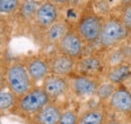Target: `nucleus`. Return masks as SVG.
Wrapping results in <instances>:
<instances>
[{
	"label": "nucleus",
	"mask_w": 131,
	"mask_h": 124,
	"mask_svg": "<svg viewBox=\"0 0 131 124\" xmlns=\"http://www.w3.org/2000/svg\"><path fill=\"white\" fill-rule=\"evenodd\" d=\"M5 83L8 90L16 97H20L27 93L35 86L28 74L25 63L21 61L12 62L6 69Z\"/></svg>",
	"instance_id": "f257e3e1"
},
{
	"label": "nucleus",
	"mask_w": 131,
	"mask_h": 124,
	"mask_svg": "<svg viewBox=\"0 0 131 124\" xmlns=\"http://www.w3.org/2000/svg\"><path fill=\"white\" fill-rule=\"evenodd\" d=\"M50 99L42 89V87L34 86L27 93L17 97L14 110L21 115L31 117L38 111H40L46 105H48Z\"/></svg>",
	"instance_id": "f03ea898"
},
{
	"label": "nucleus",
	"mask_w": 131,
	"mask_h": 124,
	"mask_svg": "<svg viewBox=\"0 0 131 124\" xmlns=\"http://www.w3.org/2000/svg\"><path fill=\"white\" fill-rule=\"evenodd\" d=\"M129 34L120 18L108 17L103 21L98 43L103 48H114L121 45Z\"/></svg>",
	"instance_id": "7ed1b4c3"
},
{
	"label": "nucleus",
	"mask_w": 131,
	"mask_h": 124,
	"mask_svg": "<svg viewBox=\"0 0 131 124\" xmlns=\"http://www.w3.org/2000/svg\"><path fill=\"white\" fill-rule=\"evenodd\" d=\"M104 19L95 12L84 13L76 26L79 36L87 44H95L99 42Z\"/></svg>",
	"instance_id": "20e7f679"
},
{
	"label": "nucleus",
	"mask_w": 131,
	"mask_h": 124,
	"mask_svg": "<svg viewBox=\"0 0 131 124\" xmlns=\"http://www.w3.org/2000/svg\"><path fill=\"white\" fill-rule=\"evenodd\" d=\"M68 81L72 93L80 98H88L95 95L101 84L98 78L82 74L71 76L68 78Z\"/></svg>",
	"instance_id": "39448f33"
},
{
	"label": "nucleus",
	"mask_w": 131,
	"mask_h": 124,
	"mask_svg": "<svg viewBox=\"0 0 131 124\" xmlns=\"http://www.w3.org/2000/svg\"><path fill=\"white\" fill-rule=\"evenodd\" d=\"M59 15V6L50 0H46L39 3L33 18V22L40 29L47 30L50 25L60 19Z\"/></svg>",
	"instance_id": "423d86ee"
},
{
	"label": "nucleus",
	"mask_w": 131,
	"mask_h": 124,
	"mask_svg": "<svg viewBox=\"0 0 131 124\" xmlns=\"http://www.w3.org/2000/svg\"><path fill=\"white\" fill-rule=\"evenodd\" d=\"M79 74L98 78L102 74L105 75L107 65L104 59L98 55H87L81 57L77 61V68Z\"/></svg>",
	"instance_id": "0eeeda50"
},
{
	"label": "nucleus",
	"mask_w": 131,
	"mask_h": 124,
	"mask_svg": "<svg viewBox=\"0 0 131 124\" xmlns=\"http://www.w3.org/2000/svg\"><path fill=\"white\" fill-rule=\"evenodd\" d=\"M57 50L61 54L67 55L75 60L83 57L84 42L76 30H70L56 46Z\"/></svg>",
	"instance_id": "6e6552de"
},
{
	"label": "nucleus",
	"mask_w": 131,
	"mask_h": 124,
	"mask_svg": "<svg viewBox=\"0 0 131 124\" xmlns=\"http://www.w3.org/2000/svg\"><path fill=\"white\" fill-rule=\"evenodd\" d=\"M49 64L51 75L66 78L70 77L77 68V60L59 51L49 58Z\"/></svg>",
	"instance_id": "1a4fd4ad"
},
{
	"label": "nucleus",
	"mask_w": 131,
	"mask_h": 124,
	"mask_svg": "<svg viewBox=\"0 0 131 124\" xmlns=\"http://www.w3.org/2000/svg\"><path fill=\"white\" fill-rule=\"evenodd\" d=\"M45 92L48 94L50 101H54L69 92L70 85L68 78L56 76V75H49L42 81L41 85Z\"/></svg>",
	"instance_id": "9d476101"
},
{
	"label": "nucleus",
	"mask_w": 131,
	"mask_h": 124,
	"mask_svg": "<svg viewBox=\"0 0 131 124\" xmlns=\"http://www.w3.org/2000/svg\"><path fill=\"white\" fill-rule=\"evenodd\" d=\"M25 66L34 85L42 82L49 75H50L49 59H45L43 57H30L26 60Z\"/></svg>",
	"instance_id": "9b49d317"
},
{
	"label": "nucleus",
	"mask_w": 131,
	"mask_h": 124,
	"mask_svg": "<svg viewBox=\"0 0 131 124\" xmlns=\"http://www.w3.org/2000/svg\"><path fill=\"white\" fill-rule=\"evenodd\" d=\"M63 110L54 102L50 101L40 111L31 116L32 124H58Z\"/></svg>",
	"instance_id": "f8f14e48"
},
{
	"label": "nucleus",
	"mask_w": 131,
	"mask_h": 124,
	"mask_svg": "<svg viewBox=\"0 0 131 124\" xmlns=\"http://www.w3.org/2000/svg\"><path fill=\"white\" fill-rule=\"evenodd\" d=\"M108 102L116 112L131 113V93L124 86H118Z\"/></svg>",
	"instance_id": "ddd939ff"
},
{
	"label": "nucleus",
	"mask_w": 131,
	"mask_h": 124,
	"mask_svg": "<svg viewBox=\"0 0 131 124\" xmlns=\"http://www.w3.org/2000/svg\"><path fill=\"white\" fill-rule=\"evenodd\" d=\"M107 68L117 66L120 64H130L131 62V44H121L112 48L105 59Z\"/></svg>",
	"instance_id": "4468645a"
},
{
	"label": "nucleus",
	"mask_w": 131,
	"mask_h": 124,
	"mask_svg": "<svg viewBox=\"0 0 131 124\" xmlns=\"http://www.w3.org/2000/svg\"><path fill=\"white\" fill-rule=\"evenodd\" d=\"M69 30L70 28L68 22L64 19H59L47 30H45V40L48 45L57 46Z\"/></svg>",
	"instance_id": "2eb2a0df"
},
{
	"label": "nucleus",
	"mask_w": 131,
	"mask_h": 124,
	"mask_svg": "<svg viewBox=\"0 0 131 124\" xmlns=\"http://www.w3.org/2000/svg\"><path fill=\"white\" fill-rule=\"evenodd\" d=\"M131 73L130 64H120L117 66H113L107 69L105 73L106 81L113 83L115 85H120L123 81H125L129 77Z\"/></svg>",
	"instance_id": "dca6fc26"
},
{
	"label": "nucleus",
	"mask_w": 131,
	"mask_h": 124,
	"mask_svg": "<svg viewBox=\"0 0 131 124\" xmlns=\"http://www.w3.org/2000/svg\"><path fill=\"white\" fill-rule=\"evenodd\" d=\"M107 114L102 106L93 107L84 111L80 115L79 124H105Z\"/></svg>",
	"instance_id": "f3484780"
},
{
	"label": "nucleus",
	"mask_w": 131,
	"mask_h": 124,
	"mask_svg": "<svg viewBox=\"0 0 131 124\" xmlns=\"http://www.w3.org/2000/svg\"><path fill=\"white\" fill-rule=\"evenodd\" d=\"M17 97L10 90H1L0 92V110L1 113L14 109Z\"/></svg>",
	"instance_id": "a211bd4d"
},
{
	"label": "nucleus",
	"mask_w": 131,
	"mask_h": 124,
	"mask_svg": "<svg viewBox=\"0 0 131 124\" xmlns=\"http://www.w3.org/2000/svg\"><path fill=\"white\" fill-rule=\"evenodd\" d=\"M38 5H39V3H37L34 0H23L21 2L20 8H19L20 15L25 20H32L33 21V18H34Z\"/></svg>",
	"instance_id": "6ab92c4d"
},
{
	"label": "nucleus",
	"mask_w": 131,
	"mask_h": 124,
	"mask_svg": "<svg viewBox=\"0 0 131 124\" xmlns=\"http://www.w3.org/2000/svg\"><path fill=\"white\" fill-rule=\"evenodd\" d=\"M117 88V85H115L113 83H110L108 81H106L105 83H102L100 84V86L97 89V92H96V96L99 100L105 102V101H109L111 96L113 95L114 91Z\"/></svg>",
	"instance_id": "aec40b11"
},
{
	"label": "nucleus",
	"mask_w": 131,
	"mask_h": 124,
	"mask_svg": "<svg viewBox=\"0 0 131 124\" xmlns=\"http://www.w3.org/2000/svg\"><path fill=\"white\" fill-rule=\"evenodd\" d=\"M20 0H0V13L2 15H9L20 8Z\"/></svg>",
	"instance_id": "412c9836"
},
{
	"label": "nucleus",
	"mask_w": 131,
	"mask_h": 124,
	"mask_svg": "<svg viewBox=\"0 0 131 124\" xmlns=\"http://www.w3.org/2000/svg\"><path fill=\"white\" fill-rule=\"evenodd\" d=\"M80 115L75 110H65L62 113L60 121L58 124H79Z\"/></svg>",
	"instance_id": "4be33fe9"
},
{
	"label": "nucleus",
	"mask_w": 131,
	"mask_h": 124,
	"mask_svg": "<svg viewBox=\"0 0 131 124\" xmlns=\"http://www.w3.org/2000/svg\"><path fill=\"white\" fill-rule=\"evenodd\" d=\"M120 20L122 21L125 28L129 31V33H131V4L122 7Z\"/></svg>",
	"instance_id": "5701e85b"
},
{
	"label": "nucleus",
	"mask_w": 131,
	"mask_h": 124,
	"mask_svg": "<svg viewBox=\"0 0 131 124\" xmlns=\"http://www.w3.org/2000/svg\"><path fill=\"white\" fill-rule=\"evenodd\" d=\"M56 3L58 6H65V5H74L79 3L81 0H50Z\"/></svg>",
	"instance_id": "b1692460"
},
{
	"label": "nucleus",
	"mask_w": 131,
	"mask_h": 124,
	"mask_svg": "<svg viewBox=\"0 0 131 124\" xmlns=\"http://www.w3.org/2000/svg\"><path fill=\"white\" fill-rule=\"evenodd\" d=\"M118 1H119V3L122 5V7L125 6V5H129V4H131V0H118Z\"/></svg>",
	"instance_id": "393cba45"
},
{
	"label": "nucleus",
	"mask_w": 131,
	"mask_h": 124,
	"mask_svg": "<svg viewBox=\"0 0 131 124\" xmlns=\"http://www.w3.org/2000/svg\"><path fill=\"white\" fill-rule=\"evenodd\" d=\"M105 124H120V122L117 120H108L105 122Z\"/></svg>",
	"instance_id": "a878e982"
}]
</instances>
